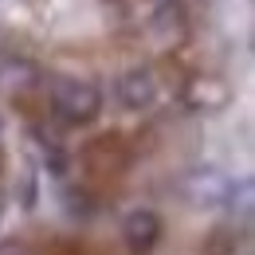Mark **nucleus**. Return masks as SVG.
I'll use <instances>...</instances> for the list:
<instances>
[{"instance_id": "f257e3e1", "label": "nucleus", "mask_w": 255, "mask_h": 255, "mask_svg": "<svg viewBox=\"0 0 255 255\" xmlns=\"http://www.w3.org/2000/svg\"><path fill=\"white\" fill-rule=\"evenodd\" d=\"M47 114L59 126H91L102 114V91L91 79H75V75H59L47 83Z\"/></svg>"}, {"instance_id": "f03ea898", "label": "nucleus", "mask_w": 255, "mask_h": 255, "mask_svg": "<svg viewBox=\"0 0 255 255\" xmlns=\"http://www.w3.org/2000/svg\"><path fill=\"white\" fill-rule=\"evenodd\" d=\"M79 165H83V173H87L91 185L122 181L126 169L133 165V145L126 141V133H118V129L98 133V137H91V141L79 149Z\"/></svg>"}, {"instance_id": "7ed1b4c3", "label": "nucleus", "mask_w": 255, "mask_h": 255, "mask_svg": "<svg viewBox=\"0 0 255 255\" xmlns=\"http://www.w3.org/2000/svg\"><path fill=\"white\" fill-rule=\"evenodd\" d=\"M165 236V220H161L153 208H133L122 220V244L129 255H153V248Z\"/></svg>"}, {"instance_id": "20e7f679", "label": "nucleus", "mask_w": 255, "mask_h": 255, "mask_svg": "<svg viewBox=\"0 0 255 255\" xmlns=\"http://www.w3.org/2000/svg\"><path fill=\"white\" fill-rule=\"evenodd\" d=\"M161 98V79L153 67H129L126 75L118 79V102L126 110H153Z\"/></svg>"}, {"instance_id": "39448f33", "label": "nucleus", "mask_w": 255, "mask_h": 255, "mask_svg": "<svg viewBox=\"0 0 255 255\" xmlns=\"http://www.w3.org/2000/svg\"><path fill=\"white\" fill-rule=\"evenodd\" d=\"M232 185H236V181H228V177L216 173V169H192L189 177H185V192H189V200L196 204V208H216V204H228Z\"/></svg>"}, {"instance_id": "423d86ee", "label": "nucleus", "mask_w": 255, "mask_h": 255, "mask_svg": "<svg viewBox=\"0 0 255 255\" xmlns=\"http://www.w3.org/2000/svg\"><path fill=\"white\" fill-rule=\"evenodd\" d=\"M181 102L196 110V114H204V110H224L228 102H232V91L224 87L220 79H204V75H192L185 79V87H181Z\"/></svg>"}, {"instance_id": "0eeeda50", "label": "nucleus", "mask_w": 255, "mask_h": 255, "mask_svg": "<svg viewBox=\"0 0 255 255\" xmlns=\"http://www.w3.org/2000/svg\"><path fill=\"white\" fill-rule=\"evenodd\" d=\"M153 32L169 43V47H177L185 32H189V16H185V8H181V0H161L157 12H153Z\"/></svg>"}, {"instance_id": "6e6552de", "label": "nucleus", "mask_w": 255, "mask_h": 255, "mask_svg": "<svg viewBox=\"0 0 255 255\" xmlns=\"http://www.w3.org/2000/svg\"><path fill=\"white\" fill-rule=\"evenodd\" d=\"M240 248H244V228H236V220H232V224H216L204 236L200 255H236Z\"/></svg>"}, {"instance_id": "1a4fd4ad", "label": "nucleus", "mask_w": 255, "mask_h": 255, "mask_svg": "<svg viewBox=\"0 0 255 255\" xmlns=\"http://www.w3.org/2000/svg\"><path fill=\"white\" fill-rule=\"evenodd\" d=\"M63 200H67V216H71V220H91L98 212V200H95L91 189H67Z\"/></svg>"}, {"instance_id": "9d476101", "label": "nucleus", "mask_w": 255, "mask_h": 255, "mask_svg": "<svg viewBox=\"0 0 255 255\" xmlns=\"http://www.w3.org/2000/svg\"><path fill=\"white\" fill-rule=\"evenodd\" d=\"M20 204L35 208V173H24V189H20Z\"/></svg>"}, {"instance_id": "9b49d317", "label": "nucleus", "mask_w": 255, "mask_h": 255, "mask_svg": "<svg viewBox=\"0 0 255 255\" xmlns=\"http://www.w3.org/2000/svg\"><path fill=\"white\" fill-rule=\"evenodd\" d=\"M0 255H28V244H24V240H4V244H0Z\"/></svg>"}, {"instance_id": "f8f14e48", "label": "nucleus", "mask_w": 255, "mask_h": 255, "mask_svg": "<svg viewBox=\"0 0 255 255\" xmlns=\"http://www.w3.org/2000/svg\"><path fill=\"white\" fill-rule=\"evenodd\" d=\"M0 169H4V149H0Z\"/></svg>"}, {"instance_id": "ddd939ff", "label": "nucleus", "mask_w": 255, "mask_h": 255, "mask_svg": "<svg viewBox=\"0 0 255 255\" xmlns=\"http://www.w3.org/2000/svg\"><path fill=\"white\" fill-rule=\"evenodd\" d=\"M0 220H4V204H0Z\"/></svg>"}, {"instance_id": "4468645a", "label": "nucleus", "mask_w": 255, "mask_h": 255, "mask_svg": "<svg viewBox=\"0 0 255 255\" xmlns=\"http://www.w3.org/2000/svg\"><path fill=\"white\" fill-rule=\"evenodd\" d=\"M0 129H4V122H0Z\"/></svg>"}]
</instances>
